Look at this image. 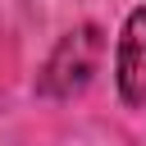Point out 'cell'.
<instances>
[{
  "mask_svg": "<svg viewBox=\"0 0 146 146\" xmlns=\"http://www.w3.org/2000/svg\"><path fill=\"white\" fill-rule=\"evenodd\" d=\"M114 82L123 105H146V9H132L123 32H119V55H114Z\"/></svg>",
  "mask_w": 146,
  "mask_h": 146,
  "instance_id": "cell-2",
  "label": "cell"
},
{
  "mask_svg": "<svg viewBox=\"0 0 146 146\" xmlns=\"http://www.w3.org/2000/svg\"><path fill=\"white\" fill-rule=\"evenodd\" d=\"M100 55H105L100 27H91V23L73 27V32L50 50V59H46L41 96H73V91H82V87L91 82V73H96Z\"/></svg>",
  "mask_w": 146,
  "mask_h": 146,
  "instance_id": "cell-1",
  "label": "cell"
}]
</instances>
